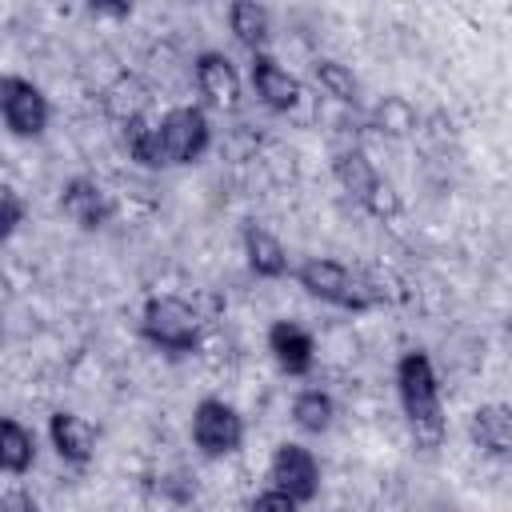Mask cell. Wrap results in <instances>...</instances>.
I'll return each mask as SVG.
<instances>
[{
	"instance_id": "e0dca14e",
	"label": "cell",
	"mask_w": 512,
	"mask_h": 512,
	"mask_svg": "<svg viewBox=\"0 0 512 512\" xmlns=\"http://www.w3.org/2000/svg\"><path fill=\"white\" fill-rule=\"evenodd\" d=\"M36 464V432L16 416L0 420V468L8 476H24Z\"/></svg>"
},
{
	"instance_id": "d4e9b609",
	"label": "cell",
	"mask_w": 512,
	"mask_h": 512,
	"mask_svg": "<svg viewBox=\"0 0 512 512\" xmlns=\"http://www.w3.org/2000/svg\"><path fill=\"white\" fill-rule=\"evenodd\" d=\"M0 512H36V500H32V492H28V488L12 484V488L0 496Z\"/></svg>"
},
{
	"instance_id": "9a60e30c",
	"label": "cell",
	"mask_w": 512,
	"mask_h": 512,
	"mask_svg": "<svg viewBox=\"0 0 512 512\" xmlns=\"http://www.w3.org/2000/svg\"><path fill=\"white\" fill-rule=\"evenodd\" d=\"M244 260H248L252 276H260V280H284L288 276V248L264 224L244 228Z\"/></svg>"
},
{
	"instance_id": "8fae6325",
	"label": "cell",
	"mask_w": 512,
	"mask_h": 512,
	"mask_svg": "<svg viewBox=\"0 0 512 512\" xmlns=\"http://www.w3.org/2000/svg\"><path fill=\"white\" fill-rule=\"evenodd\" d=\"M268 352L284 376H308L316 364V340L296 320H276L268 328Z\"/></svg>"
},
{
	"instance_id": "7c38bea8",
	"label": "cell",
	"mask_w": 512,
	"mask_h": 512,
	"mask_svg": "<svg viewBox=\"0 0 512 512\" xmlns=\"http://www.w3.org/2000/svg\"><path fill=\"white\" fill-rule=\"evenodd\" d=\"M48 440H52L56 456L72 468H84L96 456V428L76 412H64V408L52 412L48 416Z\"/></svg>"
},
{
	"instance_id": "603a6c76",
	"label": "cell",
	"mask_w": 512,
	"mask_h": 512,
	"mask_svg": "<svg viewBox=\"0 0 512 512\" xmlns=\"http://www.w3.org/2000/svg\"><path fill=\"white\" fill-rule=\"evenodd\" d=\"M0 232H4V240H12L16 236V228L24 224V200H20V192L16 188H4L0 192Z\"/></svg>"
},
{
	"instance_id": "ba28073f",
	"label": "cell",
	"mask_w": 512,
	"mask_h": 512,
	"mask_svg": "<svg viewBox=\"0 0 512 512\" xmlns=\"http://www.w3.org/2000/svg\"><path fill=\"white\" fill-rule=\"evenodd\" d=\"M60 212H64L76 228L96 232V228H104V224L116 216V200H112V192H108L100 180H92V176H72V180L64 184V192H60Z\"/></svg>"
},
{
	"instance_id": "3957f363",
	"label": "cell",
	"mask_w": 512,
	"mask_h": 512,
	"mask_svg": "<svg viewBox=\"0 0 512 512\" xmlns=\"http://www.w3.org/2000/svg\"><path fill=\"white\" fill-rule=\"evenodd\" d=\"M140 336L160 352H192L200 344V312L172 292L148 296L140 308Z\"/></svg>"
},
{
	"instance_id": "30bf717a",
	"label": "cell",
	"mask_w": 512,
	"mask_h": 512,
	"mask_svg": "<svg viewBox=\"0 0 512 512\" xmlns=\"http://www.w3.org/2000/svg\"><path fill=\"white\" fill-rule=\"evenodd\" d=\"M248 80H252V92L260 96V104H264V108H272V112H288V108H296V104H300V96H304L300 80H296V76H292L276 56H268V52L252 56Z\"/></svg>"
},
{
	"instance_id": "ffe728a7",
	"label": "cell",
	"mask_w": 512,
	"mask_h": 512,
	"mask_svg": "<svg viewBox=\"0 0 512 512\" xmlns=\"http://www.w3.org/2000/svg\"><path fill=\"white\" fill-rule=\"evenodd\" d=\"M332 420H336V400H332L324 388H304V392H296V400H292V424H296L300 432L320 436V432L332 428Z\"/></svg>"
},
{
	"instance_id": "277c9868",
	"label": "cell",
	"mask_w": 512,
	"mask_h": 512,
	"mask_svg": "<svg viewBox=\"0 0 512 512\" xmlns=\"http://www.w3.org/2000/svg\"><path fill=\"white\" fill-rule=\"evenodd\" d=\"M0 116L16 140H36V136H44V128L52 120V104H48L44 88L32 84L28 76L4 72L0 76Z\"/></svg>"
},
{
	"instance_id": "4fadbf2b",
	"label": "cell",
	"mask_w": 512,
	"mask_h": 512,
	"mask_svg": "<svg viewBox=\"0 0 512 512\" xmlns=\"http://www.w3.org/2000/svg\"><path fill=\"white\" fill-rule=\"evenodd\" d=\"M468 436L484 456H512V408L508 404H480L468 416Z\"/></svg>"
},
{
	"instance_id": "7a4b0ae2",
	"label": "cell",
	"mask_w": 512,
	"mask_h": 512,
	"mask_svg": "<svg viewBox=\"0 0 512 512\" xmlns=\"http://www.w3.org/2000/svg\"><path fill=\"white\" fill-rule=\"evenodd\" d=\"M396 396L400 408L416 432V440L424 444H440L444 436V408H440V376L428 352L412 348L396 360Z\"/></svg>"
},
{
	"instance_id": "44dd1931",
	"label": "cell",
	"mask_w": 512,
	"mask_h": 512,
	"mask_svg": "<svg viewBox=\"0 0 512 512\" xmlns=\"http://www.w3.org/2000/svg\"><path fill=\"white\" fill-rule=\"evenodd\" d=\"M312 76H316L320 92L332 96L336 104H348V108L360 104V80L352 76L348 64H340V60H316V64H312Z\"/></svg>"
},
{
	"instance_id": "8992f818",
	"label": "cell",
	"mask_w": 512,
	"mask_h": 512,
	"mask_svg": "<svg viewBox=\"0 0 512 512\" xmlns=\"http://www.w3.org/2000/svg\"><path fill=\"white\" fill-rule=\"evenodd\" d=\"M160 140H164V160L168 164H196L212 144V124H208L204 108L176 104L160 116Z\"/></svg>"
},
{
	"instance_id": "cb8c5ba5",
	"label": "cell",
	"mask_w": 512,
	"mask_h": 512,
	"mask_svg": "<svg viewBox=\"0 0 512 512\" xmlns=\"http://www.w3.org/2000/svg\"><path fill=\"white\" fill-rule=\"evenodd\" d=\"M248 512H300V504L296 500H288L284 492H276V488H264L252 504H248Z\"/></svg>"
},
{
	"instance_id": "9c48e42d",
	"label": "cell",
	"mask_w": 512,
	"mask_h": 512,
	"mask_svg": "<svg viewBox=\"0 0 512 512\" xmlns=\"http://www.w3.org/2000/svg\"><path fill=\"white\" fill-rule=\"evenodd\" d=\"M192 76H196V88L200 96L212 104V108H240V96H244V84H240V72L236 64L224 56V52H200L192 60Z\"/></svg>"
},
{
	"instance_id": "52a82bcc",
	"label": "cell",
	"mask_w": 512,
	"mask_h": 512,
	"mask_svg": "<svg viewBox=\"0 0 512 512\" xmlns=\"http://www.w3.org/2000/svg\"><path fill=\"white\" fill-rule=\"evenodd\" d=\"M268 488L284 492L296 504L316 500V492H320V460L312 456V448H304L296 440L276 444V452L268 460Z\"/></svg>"
},
{
	"instance_id": "6da1fadb",
	"label": "cell",
	"mask_w": 512,
	"mask_h": 512,
	"mask_svg": "<svg viewBox=\"0 0 512 512\" xmlns=\"http://www.w3.org/2000/svg\"><path fill=\"white\" fill-rule=\"evenodd\" d=\"M296 284H300L308 296H316V300H324V304H332V308H340V312H356V316L384 304L380 280H372L368 272L348 268V264H340V260H328V256L304 260V264L296 268Z\"/></svg>"
},
{
	"instance_id": "5b68a950",
	"label": "cell",
	"mask_w": 512,
	"mask_h": 512,
	"mask_svg": "<svg viewBox=\"0 0 512 512\" xmlns=\"http://www.w3.org/2000/svg\"><path fill=\"white\" fill-rule=\"evenodd\" d=\"M192 444L208 460H224V456L240 452V444H244V416L228 400L204 396L192 408Z\"/></svg>"
},
{
	"instance_id": "7402d4cb",
	"label": "cell",
	"mask_w": 512,
	"mask_h": 512,
	"mask_svg": "<svg viewBox=\"0 0 512 512\" xmlns=\"http://www.w3.org/2000/svg\"><path fill=\"white\" fill-rule=\"evenodd\" d=\"M372 124L384 132V136H408L416 128V112L404 96H384L372 112Z\"/></svg>"
},
{
	"instance_id": "484cf974",
	"label": "cell",
	"mask_w": 512,
	"mask_h": 512,
	"mask_svg": "<svg viewBox=\"0 0 512 512\" xmlns=\"http://www.w3.org/2000/svg\"><path fill=\"white\" fill-rule=\"evenodd\" d=\"M92 16H112V20H128L132 16V4H88Z\"/></svg>"
},
{
	"instance_id": "5bb4252c",
	"label": "cell",
	"mask_w": 512,
	"mask_h": 512,
	"mask_svg": "<svg viewBox=\"0 0 512 512\" xmlns=\"http://www.w3.org/2000/svg\"><path fill=\"white\" fill-rule=\"evenodd\" d=\"M332 172H336L340 188H344L360 208H368V204H372V196H376V188H380V180H384V176L376 172V164H372V156H368L364 148H344V152H336Z\"/></svg>"
},
{
	"instance_id": "ac0fdd59",
	"label": "cell",
	"mask_w": 512,
	"mask_h": 512,
	"mask_svg": "<svg viewBox=\"0 0 512 512\" xmlns=\"http://www.w3.org/2000/svg\"><path fill=\"white\" fill-rule=\"evenodd\" d=\"M228 28H232V36H236L252 56H260L264 44H268V36H272V16H268L264 4L236 0V4H228Z\"/></svg>"
},
{
	"instance_id": "d6986e66",
	"label": "cell",
	"mask_w": 512,
	"mask_h": 512,
	"mask_svg": "<svg viewBox=\"0 0 512 512\" xmlns=\"http://www.w3.org/2000/svg\"><path fill=\"white\" fill-rule=\"evenodd\" d=\"M120 144H124V152H128V160L132 164H140V168H168V160H164V140H160V120H132V124H124L120 128Z\"/></svg>"
},
{
	"instance_id": "2e32d148",
	"label": "cell",
	"mask_w": 512,
	"mask_h": 512,
	"mask_svg": "<svg viewBox=\"0 0 512 512\" xmlns=\"http://www.w3.org/2000/svg\"><path fill=\"white\" fill-rule=\"evenodd\" d=\"M148 96H152V88H148L136 72H120V76L104 88V112L124 128V124L148 116Z\"/></svg>"
}]
</instances>
